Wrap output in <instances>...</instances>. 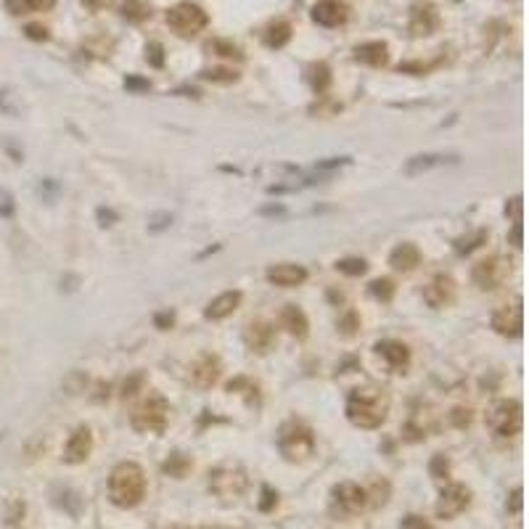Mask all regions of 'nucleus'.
I'll list each match as a JSON object with an SVG mask.
<instances>
[{
    "mask_svg": "<svg viewBox=\"0 0 529 529\" xmlns=\"http://www.w3.org/2000/svg\"><path fill=\"white\" fill-rule=\"evenodd\" d=\"M148 489V479L141 463L135 461H122L111 468L109 474V500L122 511L141 505Z\"/></svg>",
    "mask_w": 529,
    "mask_h": 529,
    "instance_id": "nucleus-1",
    "label": "nucleus"
},
{
    "mask_svg": "<svg viewBox=\"0 0 529 529\" xmlns=\"http://www.w3.org/2000/svg\"><path fill=\"white\" fill-rule=\"evenodd\" d=\"M389 416V395L379 386H360L347 400V418L357 429H379Z\"/></svg>",
    "mask_w": 529,
    "mask_h": 529,
    "instance_id": "nucleus-2",
    "label": "nucleus"
},
{
    "mask_svg": "<svg viewBox=\"0 0 529 529\" xmlns=\"http://www.w3.org/2000/svg\"><path fill=\"white\" fill-rule=\"evenodd\" d=\"M278 450L291 463L310 461L315 455V434L304 421L283 423V429L278 434Z\"/></svg>",
    "mask_w": 529,
    "mask_h": 529,
    "instance_id": "nucleus-3",
    "label": "nucleus"
},
{
    "mask_svg": "<svg viewBox=\"0 0 529 529\" xmlns=\"http://www.w3.org/2000/svg\"><path fill=\"white\" fill-rule=\"evenodd\" d=\"M167 421H170V402L157 392H148L130 416L132 429L141 434H161L167 429Z\"/></svg>",
    "mask_w": 529,
    "mask_h": 529,
    "instance_id": "nucleus-4",
    "label": "nucleus"
},
{
    "mask_svg": "<svg viewBox=\"0 0 529 529\" xmlns=\"http://www.w3.org/2000/svg\"><path fill=\"white\" fill-rule=\"evenodd\" d=\"M210 489L223 500H236L249 489V471L238 461H223L210 471Z\"/></svg>",
    "mask_w": 529,
    "mask_h": 529,
    "instance_id": "nucleus-5",
    "label": "nucleus"
},
{
    "mask_svg": "<svg viewBox=\"0 0 529 529\" xmlns=\"http://www.w3.org/2000/svg\"><path fill=\"white\" fill-rule=\"evenodd\" d=\"M521 402L519 400H498L484 413V423L498 439H516L521 434Z\"/></svg>",
    "mask_w": 529,
    "mask_h": 529,
    "instance_id": "nucleus-6",
    "label": "nucleus"
},
{
    "mask_svg": "<svg viewBox=\"0 0 529 529\" xmlns=\"http://www.w3.org/2000/svg\"><path fill=\"white\" fill-rule=\"evenodd\" d=\"M368 508V492L357 482H339L331 487V514L339 519L363 514Z\"/></svg>",
    "mask_w": 529,
    "mask_h": 529,
    "instance_id": "nucleus-7",
    "label": "nucleus"
},
{
    "mask_svg": "<svg viewBox=\"0 0 529 529\" xmlns=\"http://www.w3.org/2000/svg\"><path fill=\"white\" fill-rule=\"evenodd\" d=\"M471 505V489L461 484V482H450L439 492V500H436L434 511L436 519H455L461 516L466 508Z\"/></svg>",
    "mask_w": 529,
    "mask_h": 529,
    "instance_id": "nucleus-8",
    "label": "nucleus"
},
{
    "mask_svg": "<svg viewBox=\"0 0 529 529\" xmlns=\"http://www.w3.org/2000/svg\"><path fill=\"white\" fill-rule=\"evenodd\" d=\"M167 24H170L180 38H194V35H198V32L207 26V13L201 11L198 6L183 3V6H175V8L167 13Z\"/></svg>",
    "mask_w": 529,
    "mask_h": 529,
    "instance_id": "nucleus-9",
    "label": "nucleus"
},
{
    "mask_svg": "<svg viewBox=\"0 0 529 529\" xmlns=\"http://www.w3.org/2000/svg\"><path fill=\"white\" fill-rule=\"evenodd\" d=\"M508 270H511V267H508V262H505L503 257H487V260L474 264L471 278H474L476 289L495 291V289H500L503 281L508 278Z\"/></svg>",
    "mask_w": 529,
    "mask_h": 529,
    "instance_id": "nucleus-10",
    "label": "nucleus"
},
{
    "mask_svg": "<svg viewBox=\"0 0 529 529\" xmlns=\"http://www.w3.org/2000/svg\"><path fill=\"white\" fill-rule=\"evenodd\" d=\"M220 376H223V363L212 352H201L188 368V379L196 389H212L214 384L220 381Z\"/></svg>",
    "mask_w": 529,
    "mask_h": 529,
    "instance_id": "nucleus-11",
    "label": "nucleus"
},
{
    "mask_svg": "<svg viewBox=\"0 0 529 529\" xmlns=\"http://www.w3.org/2000/svg\"><path fill=\"white\" fill-rule=\"evenodd\" d=\"M455 281L448 276V273H436L426 286H423V302L434 310H442V307H450L455 302Z\"/></svg>",
    "mask_w": 529,
    "mask_h": 529,
    "instance_id": "nucleus-12",
    "label": "nucleus"
},
{
    "mask_svg": "<svg viewBox=\"0 0 529 529\" xmlns=\"http://www.w3.org/2000/svg\"><path fill=\"white\" fill-rule=\"evenodd\" d=\"M278 336H276V326L267 323V320H254L246 326L244 331V344L246 349L254 352V355H267L273 347H276Z\"/></svg>",
    "mask_w": 529,
    "mask_h": 529,
    "instance_id": "nucleus-13",
    "label": "nucleus"
},
{
    "mask_svg": "<svg viewBox=\"0 0 529 529\" xmlns=\"http://www.w3.org/2000/svg\"><path fill=\"white\" fill-rule=\"evenodd\" d=\"M93 452V432L90 426H77L72 436H69V442H66L64 448V463L69 466H79V463H85L90 458Z\"/></svg>",
    "mask_w": 529,
    "mask_h": 529,
    "instance_id": "nucleus-14",
    "label": "nucleus"
},
{
    "mask_svg": "<svg viewBox=\"0 0 529 529\" xmlns=\"http://www.w3.org/2000/svg\"><path fill=\"white\" fill-rule=\"evenodd\" d=\"M492 329L498 331L500 336H521L524 329V313H521V299H516L514 304L500 307L492 315Z\"/></svg>",
    "mask_w": 529,
    "mask_h": 529,
    "instance_id": "nucleus-15",
    "label": "nucleus"
},
{
    "mask_svg": "<svg viewBox=\"0 0 529 529\" xmlns=\"http://www.w3.org/2000/svg\"><path fill=\"white\" fill-rule=\"evenodd\" d=\"M267 281L273 286H281V289H294V286H302L307 281V270L302 264H294V262H281L267 267Z\"/></svg>",
    "mask_w": 529,
    "mask_h": 529,
    "instance_id": "nucleus-16",
    "label": "nucleus"
},
{
    "mask_svg": "<svg viewBox=\"0 0 529 529\" xmlns=\"http://www.w3.org/2000/svg\"><path fill=\"white\" fill-rule=\"evenodd\" d=\"M241 299H244L241 291H223V294H217V297L207 304L204 317H210V320H225V317H230L238 307H241Z\"/></svg>",
    "mask_w": 529,
    "mask_h": 529,
    "instance_id": "nucleus-17",
    "label": "nucleus"
},
{
    "mask_svg": "<svg viewBox=\"0 0 529 529\" xmlns=\"http://www.w3.org/2000/svg\"><path fill=\"white\" fill-rule=\"evenodd\" d=\"M458 161V157H450V154H418V157H410L405 161L402 172L408 177H416V175H423L429 170H436V167H445V164H452Z\"/></svg>",
    "mask_w": 529,
    "mask_h": 529,
    "instance_id": "nucleus-18",
    "label": "nucleus"
},
{
    "mask_svg": "<svg viewBox=\"0 0 529 529\" xmlns=\"http://www.w3.org/2000/svg\"><path fill=\"white\" fill-rule=\"evenodd\" d=\"M376 352L389 363V368L405 370L410 365V349L405 342H397V339H384L376 344Z\"/></svg>",
    "mask_w": 529,
    "mask_h": 529,
    "instance_id": "nucleus-19",
    "label": "nucleus"
},
{
    "mask_svg": "<svg viewBox=\"0 0 529 529\" xmlns=\"http://www.w3.org/2000/svg\"><path fill=\"white\" fill-rule=\"evenodd\" d=\"M389 264L400 273H410V270H416L421 264V249L416 244H408V241L397 244L392 254H389Z\"/></svg>",
    "mask_w": 529,
    "mask_h": 529,
    "instance_id": "nucleus-20",
    "label": "nucleus"
},
{
    "mask_svg": "<svg viewBox=\"0 0 529 529\" xmlns=\"http://www.w3.org/2000/svg\"><path fill=\"white\" fill-rule=\"evenodd\" d=\"M281 329H286L291 336H297V339H304V336L310 333V320H307L302 307L286 304V307L281 310Z\"/></svg>",
    "mask_w": 529,
    "mask_h": 529,
    "instance_id": "nucleus-21",
    "label": "nucleus"
},
{
    "mask_svg": "<svg viewBox=\"0 0 529 529\" xmlns=\"http://www.w3.org/2000/svg\"><path fill=\"white\" fill-rule=\"evenodd\" d=\"M347 19V8L339 0H323L315 6V22L323 26H336Z\"/></svg>",
    "mask_w": 529,
    "mask_h": 529,
    "instance_id": "nucleus-22",
    "label": "nucleus"
},
{
    "mask_svg": "<svg viewBox=\"0 0 529 529\" xmlns=\"http://www.w3.org/2000/svg\"><path fill=\"white\" fill-rule=\"evenodd\" d=\"M161 471L167 476H172V479H185V476L194 471V461H191L188 455H183V452H172L170 458L161 463Z\"/></svg>",
    "mask_w": 529,
    "mask_h": 529,
    "instance_id": "nucleus-23",
    "label": "nucleus"
},
{
    "mask_svg": "<svg viewBox=\"0 0 529 529\" xmlns=\"http://www.w3.org/2000/svg\"><path fill=\"white\" fill-rule=\"evenodd\" d=\"M53 503H56L58 508H64L69 516H74V519H77L79 511H82V500H79V495L74 492V489H69V487H56V492H53Z\"/></svg>",
    "mask_w": 529,
    "mask_h": 529,
    "instance_id": "nucleus-24",
    "label": "nucleus"
},
{
    "mask_svg": "<svg viewBox=\"0 0 529 529\" xmlns=\"http://www.w3.org/2000/svg\"><path fill=\"white\" fill-rule=\"evenodd\" d=\"M357 58L365 61L370 66H381L386 64V45L384 42H368V45H360L357 48Z\"/></svg>",
    "mask_w": 529,
    "mask_h": 529,
    "instance_id": "nucleus-25",
    "label": "nucleus"
},
{
    "mask_svg": "<svg viewBox=\"0 0 529 529\" xmlns=\"http://www.w3.org/2000/svg\"><path fill=\"white\" fill-rule=\"evenodd\" d=\"M368 492V508H379V505H386L389 503V495H392V484L386 479H376L370 487H365Z\"/></svg>",
    "mask_w": 529,
    "mask_h": 529,
    "instance_id": "nucleus-26",
    "label": "nucleus"
},
{
    "mask_svg": "<svg viewBox=\"0 0 529 529\" xmlns=\"http://www.w3.org/2000/svg\"><path fill=\"white\" fill-rule=\"evenodd\" d=\"M370 297H376L379 302H389L392 297H395V281H389V278H379V281H373L368 286Z\"/></svg>",
    "mask_w": 529,
    "mask_h": 529,
    "instance_id": "nucleus-27",
    "label": "nucleus"
},
{
    "mask_svg": "<svg viewBox=\"0 0 529 529\" xmlns=\"http://www.w3.org/2000/svg\"><path fill=\"white\" fill-rule=\"evenodd\" d=\"M13 13H26V11H48L53 0H8Z\"/></svg>",
    "mask_w": 529,
    "mask_h": 529,
    "instance_id": "nucleus-28",
    "label": "nucleus"
},
{
    "mask_svg": "<svg viewBox=\"0 0 529 529\" xmlns=\"http://www.w3.org/2000/svg\"><path fill=\"white\" fill-rule=\"evenodd\" d=\"M336 270L344 273V276H363V273L368 270V264H365V260H360V257H347L342 262H336Z\"/></svg>",
    "mask_w": 529,
    "mask_h": 529,
    "instance_id": "nucleus-29",
    "label": "nucleus"
},
{
    "mask_svg": "<svg viewBox=\"0 0 529 529\" xmlns=\"http://www.w3.org/2000/svg\"><path fill=\"white\" fill-rule=\"evenodd\" d=\"M484 241H487V230H476V233H471V236L458 238V241H455V249L461 251V254H463V251L468 254L471 249H476V246H482Z\"/></svg>",
    "mask_w": 529,
    "mask_h": 529,
    "instance_id": "nucleus-30",
    "label": "nucleus"
},
{
    "mask_svg": "<svg viewBox=\"0 0 529 529\" xmlns=\"http://www.w3.org/2000/svg\"><path fill=\"white\" fill-rule=\"evenodd\" d=\"M429 474H432V479H436V482L448 479V476H450L448 458H445V455H434V458H432V463H429Z\"/></svg>",
    "mask_w": 529,
    "mask_h": 529,
    "instance_id": "nucleus-31",
    "label": "nucleus"
},
{
    "mask_svg": "<svg viewBox=\"0 0 529 529\" xmlns=\"http://www.w3.org/2000/svg\"><path fill=\"white\" fill-rule=\"evenodd\" d=\"M125 16L127 19H132V22H141V19H145L148 16V6H145L143 0H127L125 3Z\"/></svg>",
    "mask_w": 529,
    "mask_h": 529,
    "instance_id": "nucleus-32",
    "label": "nucleus"
},
{
    "mask_svg": "<svg viewBox=\"0 0 529 529\" xmlns=\"http://www.w3.org/2000/svg\"><path fill=\"white\" fill-rule=\"evenodd\" d=\"M276 505H278V492L264 484V487L260 489V511H262V514H270V511H276Z\"/></svg>",
    "mask_w": 529,
    "mask_h": 529,
    "instance_id": "nucleus-33",
    "label": "nucleus"
},
{
    "mask_svg": "<svg viewBox=\"0 0 529 529\" xmlns=\"http://www.w3.org/2000/svg\"><path fill=\"white\" fill-rule=\"evenodd\" d=\"M170 225H172V214H170V212H154V214L148 217V230H151V233L167 230Z\"/></svg>",
    "mask_w": 529,
    "mask_h": 529,
    "instance_id": "nucleus-34",
    "label": "nucleus"
},
{
    "mask_svg": "<svg viewBox=\"0 0 529 529\" xmlns=\"http://www.w3.org/2000/svg\"><path fill=\"white\" fill-rule=\"evenodd\" d=\"M471 408H455L450 413V423L455 426V429H466V426H471Z\"/></svg>",
    "mask_w": 529,
    "mask_h": 529,
    "instance_id": "nucleus-35",
    "label": "nucleus"
},
{
    "mask_svg": "<svg viewBox=\"0 0 529 529\" xmlns=\"http://www.w3.org/2000/svg\"><path fill=\"white\" fill-rule=\"evenodd\" d=\"M204 77L212 79V82H236L238 74L233 72V69H210Z\"/></svg>",
    "mask_w": 529,
    "mask_h": 529,
    "instance_id": "nucleus-36",
    "label": "nucleus"
},
{
    "mask_svg": "<svg viewBox=\"0 0 529 529\" xmlns=\"http://www.w3.org/2000/svg\"><path fill=\"white\" fill-rule=\"evenodd\" d=\"M400 529H432V524L423 519V516H416V514H410L402 519V524H400Z\"/></svg>",
    "mask_w": 529,
    "mask_h": 529,
    "instance_id": "nucleus-37",
    "label": "nucleus"
},
{
    "mask_svg": "<svg viewBox=\"0 0 529 529\" xmlns=\"http://www.w3.org/2000/svg\"><path fill=\"white\" fill-rule=\"evenodd\" d=\"M212 48L220 51V56H228V58H241V51H238L236 45H230V42H214Z\"/></svg>",
    "mask_w": 529,
    "mask_h": 529,
    "instance_id": "nucleus-38",
    "label": "nucleus"
},
{
    "mask_svg": "<svg viewBox=\"0 0 529 529\" xmlns=\"http://www.w3.org/2000/svg\"><path fill=\"white\" fill-rule=\"evenodd\" d=\"M521 495H524V489H521V487H516L514 492H511V500L505 503L511 514H519V511H521Z\"/></svg>",
    "mask_w": 529,
    "mask_h": 529,
    "instance_id": "nucleus-39",
    "label": "nucleus"
},
{
    "mask_svg": "<svg viewBox=\"0 0 529 529\" xmlns=\"http://www.w3.org/2000/svg\"><path fill=\"white\" fill-rule=\"evenodd\" d=\"M344 164H349V159H347V157H339V159L333 157L331 161H320V164H317V170L331 172V170H336V167H344Z\"/></svg>",
    "mask_w": 529,
    "mask_h": 529,
    "instance_id": "nucleus-40",
    "label": "nucleus"
},
{
    "mask_svg": "<svg viewBox=\"0 0 529 529\" xmlns=\"http://www.w3.org/2000/svg\"><path fill=\"white\" fill-rule=\"evenodd\" d=\"M172 320H175V315H172L170 310H164V313H159V315L154 317V323H157V329H170V326H172Z\"/></svg>",
    "mask_w": 529,
    "mask_h": 529,
    "instance_id": "nucleus-41",
    "label": "nucleus"
},
{
    "mask_svg": "<svg viewBox=\"0 0 529 529\" xmlns=\"http://www.w3.org/2000/svg\"><path fill=\"white\" fill-rule=\"evenodd\" d=\"M357 326H360V323H357V315H347V317L342 320V329H344L342 333H344V336H352Z\"/></svg>",
    "mask_w": 529,
    "mask_h": 529,
    "instance_id": "nucleus-42",
    "label": "nucleus"
},
{
    "mask_svg": "<svg viewBox=\"0 0 529 529\" xmlns=\"http://www.w3.org/2000/svg\"><path fill=\"white\" fill-rule=\"evenodd\" d=\"M138 384H143V376H141V373H138V376H132L130 381H125V392H122V395L132 397L135 395V389H138Z\"/></svg>",
    "mask_w": 529,
    "mask_h": 529,
    "instance_id": "nucleus-43",
    "label": "nucleus"
},
{
    "mask_svg": "<svg viewBox=\"0 0 529 529\" xmlns=\"http://www.w3.org/2000/svg\"><path fill=\"white\" fill-rule=\"evenodd\" d=\"M98 220H101V225H114V220H117V214L111 210H106V207H98Z\"/></svg>",
    "mask_w": 529,
    "mask_h": 529,
    "instance_id": "nucleus-44",
    "label": "nucleus"
},
{
    "mask_svg": "<svg viewBox=\"0 0 529 529\" xmlns=\"http://www.w3.org/2000/svg\"><path fill=\"white\" fill-rule=\"evenodd\" d=\"M26 32H29V38H35V40H45V38H48V35H45V26H29Z\"/></svg>",
    "mask_w": 529,
    "mask_h": 529,
    "instance_id": "nucleus-45",
    "label": "nucleus"
},
{
    "mask_svg": "<svg viewBox=\"0 0 529 529\" xmlns=\"http://www.w3.org/2000/svg\"><path fill=\"white\" fill-rule=\"evenodd\" d=\"M514 246H521V223L514 225Z\"/></svg>",
    "mask_w": 529,
    "mask_h": 529,
    "instance_id": "nucleus-46",
    "label": "nucleus"
},
{
    "mask_svg": "<svg viewBox=\"0 0 529 529\" xmlns=\"http://www.w3.org/2000/svg\"><path fill=\"white\" fill-rule=\"evenodd\" d=\"M90 8H104V6H109V0H85Z\"/></svg>",
    "mask_w": 529,
    "mask_h": 529,
    "instance_id": "nucleus-47",
    "label": "nucleus"
},
{
    "mask_svg": "<svg viewBox=\"0 0 529 529\" xmlns=\"http://www.w3.org/2000/svg\"><path fill=\"white\" fill-rule=\"evenodd\" d=\"M127 85H130V88H138V90H141V88H148V85H145V82H141V79H130Z\"/></svg>",
    "mask_w": 529,
    "mask_h": 529,
    "instance_id": "nucleus-48",
    "label": "nucleus"
},
{
    "mask_svg": "<svg viewBox=\"0 0 529 529\" xmlns=\"http://www.w3.org/2000/svg\"><path fill=\"white\" fill-rule=\"evenodd\" d=\"M172 529H191V527H172Z\"/></svg>",
    "mask_w": 529,
    "mask_h": 529,
    "instance_id": "nucleus-49",
    "label": "nucleus"
},
{
    "mask_svg": "<svg viewBox=\"0 0 529 529\" xmlns=\"http://www.w3.org/2000/svg\"><path fill=\"white\" fill-rule=\"evenodd\" d=\"M0 439H3V434H0Z\"/></svg>",
    "mask_w": 529,
    "mask_h": 529,
    "instance_id": "nucleus-50",
    "label": "nucleus"
}]
</instances>
